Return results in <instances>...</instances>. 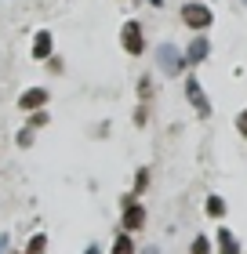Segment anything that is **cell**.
Returning <instances> with one entry per match:
<instances>
[{
	"label": "cell",
	"instance_id": "6da1fadb",
	"mask_svg": "<svg viewBox=\"0 0 247 254\" xmlns=\"http://www.w3.org/2000/svg\"><path fill=\"white\" fill-rule=\"evenodd\" d=\"M153 59H157V69L164 76H171V80H178L185 69H189V62H185V55H182V48L178 44H171V40H164V44H157V51H153Z\"/></svg>",
	"mask_w": 247,
	"mask_h": 254
},
{
	"label": "cell",
	"instance_id": "7a4b0ae2",
	"mask_svg": "<svg viewBox=\"0 0 247 254\" xmlns=\"http://www.w3.org/2000/svg\"><path fill=\"white\" fill-rule=\"evenodd\" d=\"M178 18L182 26L189 33H207L211 22H215V11H211V4H200V0H189V4L178 7Z\"/></svg>",
	"mask_w": 247,
	"mask_h": 254
},
{
	"label": "cell",
	"instance_id": "3957f363",
	"mask_svg": "<svg viewBox=\"0 0 247 254\" xmlns=\"http://www.w3.org/2000/svg\"><path fill=\"white\" fill-rule=\"evenodd\" d=\"M146 222H149V214H146L142 200L127 192L120 200V229H124V233H138V229H146Z\"/></svg>",
	"mask_w": 247,
	"mask_h": 254
},
{
	"label": "cell",
	"instance_id": "277c9868",
	"mask_svg": "<svg viewBox=\"0 0 247 254\" xmlns=\"http://www.w3.org/2000/svg\"><path fill=\"white\" fill-rule=\"evenodd\" d=\"M185 98H189V106L196 109L200 120H211V98H207L204 84L196 80V73H185Z\"/></svg>",
	"mask_w": 247,
	"mask_h": 254
},
{
	"label": "cell",
	"instance_id": "5b68a950",
	"mask_svg": "<svg viewBox=\"0 0 247 254\" xmlns=\"http://www.w3.org/2000/svg\"><path fill=\"white\" fill-rule=\"evenodd\" d=\"M120 48L131 55V59H138V55L146 51V33H142V26H138L135 18H127L120 26Z\"/></svg>",
	"mask_w": 247,
	"mask_h": 254
},
{
	"label": "cell",
	"instance_id": "8992f818",
	"mask_svg": "<svg viewBox=\"0 0 247 254\" xmlns=\"http://www.w3.org/2000/svg\"><path fill=\"white\" fill-rule=\"evenodd\" d=\"M182 55H185V62H189V65H204L211 59V37H207V33H196V37L182 48Z\"/></svg>",
	"mask_w": 247,
	"mask_h": 254
},
{
	"label": "cell",
	"instance_id": "52a82bcc",
	"mask_svg": "<svg viewBox=\"0 0 247 254\" xmlns=\"http://www.w3.org/2000/svg\"><path fill=\"white\" fill-rule=\"evenodd\" d=\"M29 55H33V62H48L51 55H55V37H51V29H37V33H33Z\"/></svg>",
	"mask_w": 247,
	"mask_h": 254
},
{
	"label": "cell",
	"instance_id": "ba28073f",
	"mask_svg": "<svg viewBox=\"0 0 247 254\" xmlns=\"http://www.w3.org/2000/svg\"><path fill=\"white\" fill-rule=\"evenodd\" d=\"M48 98H51L48 87H29V91H22V95H18V109H22V113L44 109V106H48Z\"/></svg>",
	"mask_w": 247,
	"mask_h": 254
},
{
	"label": "cell",
	"instance_id": "9c48e42d",
	"mask_svg": "<svg viewBox=\"0 0 247 254\" xmlns=\"http://www.w3.org/2000/svg\"><path fill=\"white\" fill-rule=\"evenodd\" d=\"M215 240H218V254H244V247H240V240H237L233 229L222 225L218 233H215Z\"/></svg>",
	"mask_w": 247,
	"mask_h": 254
},
{
	"label": "cell",
	"instance_id": "30bf717a",
	"mask_svg": "<svg viewBox=\"0 0 247 254\" xmlns=\"http://www.w3.org/2000/svg\"><path fill=\"white\" fill-rule=\"evenodd\" d=\"M204 211H207L211 218H226V200H222L218 192H211L207 200H204Z\"/></svg>",
	"mask_w": 247,
	"mask_h": 254
},
{
	"label": "cell",
	"instance_id": "8fae6325",
	"mask_svg": "<svg viewBox=\"0 0 247 254\" xmlns=\"http://www.w3.org/2000/svg\"><path fill=\"white\" fill-rule=\"evenodd\" d=\"M113 254H135V240H131V233H120L113 240Z\"/></svg>",
	"mask_w": 247,
	"mask_h": 254
},
{
	"label": "cell",
	"instance_id": "7c38bea8",
	"mask_svg": "<svg viewBox=\"0 0 247 254\" xmlns=\"http://www.w3.org/2000/svg\"><path fill=\"white\" fill-rule=\"evenodd\" d=\"M26 254H48V233H37V236H29V244H26Z\"/></svg>",
	"mask_w": 247,
	"mask_h": 254
},
{
	"label": "cell",
	"instance_id": "4fadbf2b",
	"mask_svg": "<svg viewBox=\"0 0 247 254\" xmlns=\"http://www.w3.org/2000/svg\"><path fill=\"white\" fill-rule=\"evenodd\" d=\"M149 189V167H138L135 171V189H131V196H142Z\"/></svg>",
	"mask_w": 247,
	"mask_h": 254
},
{
	"label": "cell",
	"instance_id": "5bb4252c",
	"mask_svg": "<svg viewBox=\"0 0 247 254\" xmlns=\"http://www.w3.org/2000/svg\"><path fill=\"white\" fill-rule=\"evenodd\" d=\"M26 124L33 127V131H40V127H48V124H51V117H48V109H33Z\"/></svg>",
	"mask_w": 247,
	"mask_h": 254
},
{
	"label": "cell",
	"instance_id": "9a60e30c",
	"mask_svg": "<svg viewBox=\"0 0 247 254\" xmlns=\"http://www.w3.org/2000/svg\"><path fill=\"white\" fill-rule=\"evenodd\" d=\"M15 142H18V149H33V142H37V131H33V127L26 124V127H22V131L15 134Z\"/></svg>",
	"mask_w": 247,
	"mask_h": 254
},
{
	"label": "cell",
	"instance_id": "2e32d148",
	"mask_svg": "<svg viewBox=\"0 0 247 254\" xmlns=\"http://www.w3.org/2000/svg\"><path fill=\"white\" fill-rule=\"evenodd\" d=\"M149 98H153V80L146 73V76H138V102H149Z\"/></svg>",
	"mask_w": 247,
	"mask_h": 254
},
{
	"label": "cell",
	"instance_id": "e0dca14e",
	"mask_svg": "<svg viewBox=\"0 0 247 254\" xmlns=\"http://www.w3.org/2000/svg\"><path fill=\"white\" fill-rule=\"evenodd\" d=\"M189 254H211V240L207 236H196L189 244Z\"/></svg>",
	"mask_w": 247,
	"mask_h": 254
},
{
	"label": "cell",
	"instance_id": "ac0fdd59",
	"mask_svg": "<svg viewBox=\"0 0 247 254\" xmlns=\"http://www.w3.org/2000/svg\"><path fill=\"white\" fill-rule=\"evenodd\" d=\"M233 124H237V134H240V138H247V109H240Z\"/></svg>",
	"mask_w": 247,
	"mask_h": 254
},
{
	"label": "cell",
	"instance_id": "d6986e66",
	"mask_svg": "<svg viewBox=\"0 0 247 254\" xmlns=\"http://www.w3.org/2000/svg\"><path fill=\"white\" fill-rule=\"evenodd\" d=\"M146 117H149V109H146V102H138V109H135V127H146V124H149Z\"/></svg>",
	"mask_w": 247,
	"mask_h": 254
},
{
	"label": "cell",
	"instance_id": "ffe728a7",
	"mask_svg": "<svg viewBox=\"0 0 247 254\" xmlns=\"http://www.w3.org/2000/svg\"><path fill=\"white\" fill-rule=\"evenodd\" d=\"M48 69H51V73H62L66 65H62V59H58V55H51V59H48Z\"/></svg>",
	"mask_w": 247,
	"mask_h": 254
},
{
	"label": "cell",
	"instance_id": "44dd1931",
	"mask_svg": "<svg viewBox=\"0 0 247 254\" xmlns=\"http://www.w3.org/2000/svg\"><path fill=\"white\" fill-rule=\"evenodd\" d=\"M7 251V233H0V254Z\"/></svg>",
	"mask_w": 247,
	"mask_h": 254
},
{
	"label": "cell",
	"instance_id": "7402d4cb",
	"mask_svg": "<svg viewBox=\"0 0 247 254\" xmlns=\"http://www.w3.org/2000/svg\"><path fill=\"white\" fill-rule=\"evenodd\" d=\"M84 254H102V247H98V244H91V247H87Z\"/></svg>",
	"mask_w": 247,
	"mask_h": 254
},
{
	"label": "cell",
	"instance_id": "603a6c76",
	"mask_svg": "<svg viewBox=\"0 0 247 254\" xmlns=\"http://www.w3.org/2000/svg\"><path fill=\"white\" fill-rule=\"evenodd\" d=\"M142 254H160V247H146V251H142Z\"/></svg>",
	"mask_w": 247,
	"mask_h": 254
},
{
	"label": "cell",
	"instance_id": "cb8c5ba5",
	"mask_svg": "<svg viewBox=\"0 0 247 254\" xmlns=\"http://www.w3.org/2000/svg\"><path fill=\"white\" fill-rule=\"evenodd\" d=\"M240 4H244V7H247V0H240Z\"/></svg>",
	"mask_w": 247,
	"mask_h": 254
}]
</instances>
